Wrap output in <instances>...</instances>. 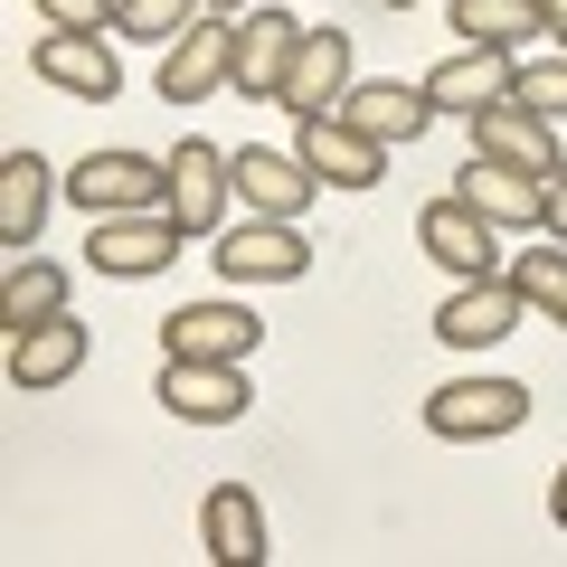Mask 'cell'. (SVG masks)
<instances>
[{
  "mask_svg": "<svg viewBox=\"0 0 567 567\" xmlns=\"http://www.w3.org/2000/svg\"><path fill=\"white\" fill-rule=\"evenodd\" d=\"M529 425V388L520 379H454L425 398V435H445V445H502Z\"/></svg>",
  "mask_w": 567,
  "mask_h": 567,
  "instance_id": "cell-1",
  "label": "cell"
},
{
  "mask_svg": "<svg viewBox=\"0 0 567 567\" xmlns=\"http://www.w3.org/2000/svg\"><path fill=\"white\" fill-rule=\"evenodd\" d=\"M416 246H425V256H435V265H445L454 284L511 275V265H502V227H492L483 208L464 199V189H445V199H425V208H416Z\"/></svg>",
  "mask_w": 567,
  "mask_h": 567,
  "instance_id": "cell-2",
  "label": "cell"
},
{
  "mask_svg": "<svg viewBox=\"0 0 567 567\" xmlns=\"http://www.w3.org/2000/svg\"><path fill=\"white\" fill-rule=\"evenodd\" d=\"M189 227L171 218V208H114V218H95V237H85V265H95L104 284H142L162 275L171 256H181Z\"/></svg>",
  "mask_w": 567,
  "mask_h": 567,
  "instance_id": "cell-3",
  "label": "cell"
},
{
  "mask_svg": "<svg viewBox=\"0 0 567 567\" xmlns=\"http://www.w3.org/2000/svg\"><path fill=\"white\" fill-rule=\"evenodd\" d=\"M227 76H237V20H227V10H199V20L162 48L152 95H162V104H199V95H218Z\"/></svg>",
  "mask_w": 567,
  "mask_h": 567,
  "instance_id": "cell-4",
  "label": "cell"
},
{
  "mask_svg": "<svg viewBox=\"0 0 567 567\" xmlns=\"http://www.w3.org/2000/svg\"><path fill=\"white\" fill-rule=\"evenodd\" d=\"M218 284H303L312 275V246H303V218H246V227H218Z\"/></svg>",
  "mask_w": 567,
  "mask_h": 567,
  "instance_id": "cell-5",
  "label": "cell"
},
{
  "mask_svg": "<svg viewBox=\"0 0 567 567\" xmlns=\"http://www.w3.org/2000/svg\"><path fill=\"white\" fill-rule=\"evenodd\" d=\"M66 199H76L85 218H114V208H171V162H152V152H85V162L66 171Z\"/></svg>",
  "mask_w": 567,
  "mask_h": 567,
  "instance_id": "cell-6",
  "label": "cell"
},
{
  "mask_svg": "<svg viewBox=\"0 0 567 567\" xmlns=\"http://www.w3.org/2000/svg\"><path fill=\"white\" fill-rule=\"evenodd\" d=\"M152 398L181 425H237L246 406H256V388H246V360H162Z\"/></svg>",
  "mask_w": 567,
  "mask_h": 567,
  "instance_id": "cell-7",
  "label": "cell"
},
{
  "mask_svg": "<svg viewBox=\"0 0 567 567\" xmlns=\"http://www.w3.org/2000/svg\"><path fill=\"white\" fill-rule=\"evenodd\" d=\"M303 39L312 29L293 20V10H246L237 20V95L246 104H284V76H293V58H303Z\"/></svg>",
  "mask_w": 567,
  "mask_h": 567,
  "instance_id": "cell-8",
  "label": "cell"
},
{
  "mask_svg": "<svg viewBox=\"0 0 567 567\" xmlns=\"http://www.w3.org/2000/svg\"><path fill=\"white\" fill-rule=\"evenodd\" d=\"M29 76L58 85V95H76V104H114L123 95V66H114V48H104V29H48V39L29 48Z\"/></svg>",
  "mask_w": 567,
  "mask_h": 567,
  "instance_id": "cell-9",
  "label": "cell"
},
{
  "mask_svg": "<svg viewBox=\"0 0 567 567\" xmlns=\"http://www.w3.org/2000/svg\"><path fill=\"white\" fill-rule=\"evenodd\" d=\"M293 152L322 171V189H379L388 181V142L369 133V123H350V114H303Z\"/></svg>",
  "mask_w": 567,
  "mask_h": 567,
  "instance_id": "cell-10",
  "label": "cell"
},
{
  "mask_svg": "<svg viewBox=\"0 0 567 567\" xmlns=\"http://www.w3.org/2000/svg\"><path fill=\"white\" fill-rule=\"evenodd\" d=\"M520 322H539V312L520 303V284H511V275H483V284H454V293H445L435 341H445V350H492V341H511Z\"/></svg>",
  "mask_w": 567,
  "mask_h": 567,
  "instance_id": "cell-11",
  "label": "cell"
},
{
  "mask_svg": "<svg viewBox=\"0 0 567 567\" xmlns=\"http://www.w3.org/2000/svg\"><path fill=\"white\" fill-rule=\"evenodd\" d=\"M171 218L189 227V237H218L227 227V189H237V162H227L218 142H171Z\"/></svg>",
  "mask_w": 567,
  "mask_h": 567,
  "instance_id": "cell-12",
  "label": "cell"
},
{
  "mask_svg": "<svg viewBox=\"0 0 567 567\" xmlns=\"http://www.w3.org/2000/svg\"><path fill=\"white\" fill-rule=\"evenodd\" d=\"M256 341H265V322L237 303V293H218V303H181L162 322V360H246Z\"/></svg>",
  "mask_w": 567,
  "mask_h": 567,
  "instance_id": "cell-13",
  "label": "cell"
},
{
  "mask_svg": "<svg viewBox=\"0 0 567 567\" xmlns=\"http://www.w3.org/2000/svg\"><path fill=\"white\" fill-rule=\"evenodd\" d=\"M425 95L473 123V114H492V104L520 95V58H511V48H445V66L425 76Z\"/></svg>",
  "mask_w": 567,
  "mask_h": 567,
  "instance_id": "cell-14",
  "label": "cell"
},
{
  "mask_svg": "<svg viewBox=\"0 0 567 567\" xmlns=\"http://www.w3.org/2000/svg\"><path fill=\"white\" fill-rule=\"evenodd\" d=\"M85 350H95V331L76 322V312H48V322H29V331H10V388H66L85 369Z\"/></svg>",
  "mask_w": 567,
  "mask_h": 567,
  "instance_id": "cell-15",
  "label": "cell"
},
{
  "mask_svg": "<svg viewBox=\"0 0 567 567\" xmlns=\"http://www.w3.org/2000/svg\"><path fill=\"white\" fill-rule=\"evenodd\" d=\"M350 85H360V58H350L341 29H312L303 58H293V76H284V114L303 123V114H341Z\"/></svg>",
  "mask_w": 567,
  "mask_h": 567,
  "instance_id": "cell-16",
  "label": "cell"
},
{
  "mask_svg": "<svg viewBox=\"0 0 567 567\" xmlns=\"http://www.w3.org/2000/svg\"><path fill=\"white\" fill-rule=\"evenodd\" d=\"M312 189H322V171H312L303 152H265V142L237 152V199L256 208V218H303Z\"/></svg>",
  "mask_w": 567,
  "mask_h": 567,
  "instance_id": "cell-17",
  "label": "cell"
},
{
  "mask_svg": "<svg viewBox=\"0 0 567 567\" xmlns=\"http://www.w3.org/2000/svg\"><path fill=\"white\" fill-rule=\"evenodd\" d=\"M341 114H350V123H369L388 152H406V142H425V123L445 114V104L425 95V76H379V85H350Z\"/></svg>",
  "mask_w": 567,
  "mask_h": 567,
  "instance_id": "cell-18",
  "label": "cell"
},
{
  "mask_svg": "<svg viewBox=\"0 0 567 567\" xmlns=\"http://www.w3.org/2000/svg\"><path fill=\"white\" fill-rule=\"evenodd\" d=\"M473 152H492V162H520V171H539V181L567 162V152H558V123H548V114H529L520 95H511V104H492V114H473Z\"/></svg>",
  "mask_w": 567,
  "mask_h": 567,
  "instance_id": "cell-19",
  "label": "cell"
},
{
  "mask_svg": "<svg viewBox=\"0 0 567 567\" xmlns=\"http://www.w3.org/2000/svg\"><path fill=\"white\" fill-rule=\"evenodd\" d=\"M199 548L218 567H256V558H275V548H265V511H256V492L246 483H218L199 502Z\"/></svg>",
  "mask_w": 567,
  "mask_h": 567,
  "instance_id": "cell-20",
  "label": "cell"
},
{
  "mask_svg": "<svg viewBox=\"0 0 567 567\" xmlns=\"http://www.w3.org/2000/svg\"><path fill=\"white\" fill-rule=\"evenodd\" d=\"M454 189H464V199L483 208L492 227H539V171H520V162H492V152H473V162L454 171Z\"/></svg>",
  "mask_w": 567,
  "mask_h": 567,
  "instance_id": "cell-21",
  "label": "cell"
},
{
  "mask_svg": "<svg viewBox=\"0 0 567 567\" xmlns=\"http://www.w3.org/2000/svg\"><path fill=\"white\" fill-rule=\"evenodd\" d=\"M48 199H58V171H48L39 152H10V162H0V246H39Z\"/></svg>",
  "mask_w": 567,
  "mask_h": 567,
  "instance_id": "cell-22",
  "label": "cell"
},
{
  "mask_svg": "<svg viewBox=\"0 0 567 567\" xmlns=\"http://www.w3.org/2000/svg\"><path fill=\"white\" fill-rule=\"evenodd\" d=\"M48 312H66V275L48 256H20V265H10V284H0V322L29 331V322H48Z\"/></svg>",
  "mask_w": 567,
  "mask_h": 567,
  "instance_id": "cell-23",
  "label": "cell"
},
{
  "mask_svg": "<svg viewBox=\"0 0 567 567\" xmlns=\"http://www.w3.org/2000/svg\"><path fill=\"white\" fill-rule=\"evenodd\" d=\"M454 29H464V48H520L539 20V0H454Z\"/></svg>",
  "mask_w": 567,
  "mask_h": 567,
  "instance_id": "cell-24",
  "label": "cell"
},
{
  "mask_svg": "<svg viewBox=\"0 0 567 567\" xmlns=\"http://www.w3.org/2000/svg\"><path fill=\"white\" fill-rule=\"evenodd\" d=\"M511 284H520V303L539 312V322L567 331V246H520V256H511Z\"/></svg>",
  "mask_w": 567,
  "mask_h": 567,
  "instance_id": "cell-25",
  "label": "cell"
},
{
  "mask_svg": "<svg viewBox=\"0 0 567 567\" xmlns=\"http://www.w3.org/2000/svg\"><path fill=\"white\" fill-rule=\"evenodd\" d=\"M199 10H208V0H123L114 29H123V39H142V48H171L189 20H199Z\"/></svg>",
  "mask_w": 567,
  "mask_h": 567,
  "instance_id": "cell-26",
  "label": "cell"
},
{
  "mask_svg": "<svg viewBox=\"0 0 567 567\" xmlns=\"http://www.w3.org/2000/svg\"><path fill=\"white\" fill-rule=\"evenodd\" d=\"M520 104H529V114H548V123H567V48L520 66Z\"/></svg>",
  "mask_w": 567,
  "mask_h": 567,
  "instance_id": "cell-27",
  "label": "cell"
},
{
  "mask_svg": "<svg viewBox=\"0 0 567 567\" xmlns=\"http://www.w3.org/2000/svg\"><path fill=\"white\" fill-rule=\"evenodd\" d=\"M39 20H58V29H114L123 0H39Z\"/></svg>",
  "mask_w": 567,
  "mask_h": 567,
  "instance_id": "cell-28",
  "label": "cell"
},
{
  "mask_svg": "<svg viewBox=\"0 0 567 567\" xmlns=\"http://www.w3.org/2000/svg\"><path fill=\"white\" fill-rule=\"evenodd\" d=\"M539 227H548V237H567V162L539 181Z\"/></svg>",
  "mask_w": 567,
  "mask_h": 567,
  "instance_id": "cell-29",
  "label": "cell"
},
{
  "mask_svg": "<svg viewBox=\"0 0 567 567\" xmlns=\"http://www.w3.org/2000/svg\"><path fill=\"white\" fill-rule=\"evenodd\" d=\"M539 20H548V39L567 48V0H539Z\"/></svg>",
  "mask_w": 567,
  "mask_h": 567,
  "instance_id": "cell-30",
  "label": "cell"
},
{
  "mask_svg": "<svg viewBox=\"0 0 567 567\" xmlns=\"http://www.w3.org/2000/svg\"><path fill=\"white\" fill-rule=\"evenodd\" d=\"M548 520L567 529V464H558V483H548Z\"/></svg>",
  "mask_w": 567,
  "mask_h": 567,
  "instance_id": "cell-31",
  "label": "cell"
},
{
  "mask_svg": "<svg viewBox=\"0 0 567 567\" xmlns=\"http://www.w3.org/2000/svg\"><path fill=\"white\" fill-rule=\"evenodd\" d=\"M208 10H227V20H246V0H208Z\"/></svg>",
  "mask_w": 567,
  "mask_h": 567,
  "instance_id": "cell-32",
  "label": "cell"
},
{
  "mask_svg": "<svg viewBox=\"0 0 567 567\" xmlns=\"http://www.w3.org/2000/svg\"><path fill=\"white\" fill-rule=\"evenodd\" d=\"M379 10H416V0H379Z\"/></svg>",
  "mask_w": 567,
  "mask_h": 567,
  "instance_id": "cell-33",
  "label": "cell"
}]
</instances>
